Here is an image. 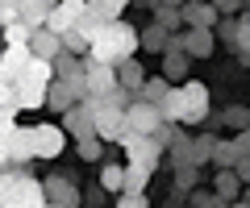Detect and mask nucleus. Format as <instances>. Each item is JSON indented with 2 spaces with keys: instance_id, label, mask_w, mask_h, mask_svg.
Returning a JSON list of instances; mask_svg holds the SVG:
<instances>
[{
  "instance_id": "3",
  "label": "nucleus",
  "mask_w": 250,
  "mask_h": 208,
  "mask_svg": "<svg viewBox=\"0 0 250 208\" xmlns=\"http://www.w3.org/2000/svg\"><path fill=\"white\" fill-rule=\"evenodd\" d=\"M121 150H125V167H138V171H154L163 158V146L154 137H142V133H125Z\"/></svg>"
},
{
  "instance_id": "39",
  "label": "nucleus",
  "mask_w": 250,
  "mask_h": 208,
  "mask_svg": "<svg viewBox=\"0 0 250 208\" xmlns=\"http://www.w3.org/2000/svg\"><path fill=\"white\" fill-rule=\"evenodd\" d=\"M117 208H150L146 196H117Z\"/></svg>"
},
{
  "instance_id": "6",
  "label": "nucleus",
  "mask_w": 250,
  "mask_h": 208,
  "mask_svg": "<svg viewBox=\"0 0 250 208\" xmlns=\"http://www.w3.org/2000/svg\"><path fill=\"white\" fill-rule=\"evenodd\" d=\"M125 121H129V133H142V137H154L167 121H163V113L154 109V104H146V100H138L134 109L125 113Z\"/></svg>"
},
{
  "instance_id": "34",
  "label": "nucleus",
  "mask_w": 250,
  "mask_h": 208,
  "mask_svg": "<svg viewBox=\"0 0 250 208\" xmlns=\"http://www.w3.org/2000/svg\"><path fill=\"white\" fill-rule=\"evenodd\" d=\"M75 154H80L83 163H100V158H104V142H100V137H88V142H75Z\"/></svg>"
},
{
  "instance_id": "46",
  "label": "nucleus",
  "mask_w": 250,
  "mask_h": 208,
  "mask_svg": "<svg viewBox=\"0 0 250 208\" xmlns=\"http://www.w3.org/2000/svg\"><path fill=\"white\" fill-rule=\"evenodd\" d=\"M50 208H54V204H50Z\"/></svg>"
},
{
  "instance_id": "5",
  "label": "nucleus",
  "mask_w": 250,
  "mask_h": 208,
  "mask_svg": "<svg viewBox=\"0 0 250 208\" xmlns=\"http://www.w3.org/2000/svg\"><path fill=\"white\" fill-rule=\"evenodd\" d=\"M59 125L67 129L71 142H88V137H96V104H92V100H88V104H75Z\"/></svg>"
},
{
  "instance_id": "9",
  "label": "nucleus",
  "mask_w": 250,
  "mask_h": 208,
  "mask_svg": "<svg viewBox=\"0 0 250 208\" xmlns=\"http://www.w3.org/2000/svg\"><path fill=\"white\" fill-rule=\"evenodd\" d=\"M34 137H38V158H59L62 150H67V129L62 125H50V121H42V125H34Z\"/></svg>"
},
{
  "instance_id": "33",
  "label": "nucleus",
  "mask_w": 250,
  "mask_h": 208,
  "mask_svg": "<svg viewBox=\"0 0 250 208\" xmlns=\"http://www.w3.org/2000/svg\"><path fill=\"white\" fill-rule=\"evenodd\" d=\"M238 25H242V17H225L221 25L213 29V34H217V42H225L229 50H238Z\"/></svg>"
},
{
  "instance_id": "40",
  "label": "nucleus",
  "mask_w": 250,
  "mask_h": 208,
  "mask_svg": "<svg viewBox=\"0 0 250 208\" xmlns=\"http://www.w3.org/2000/svg\"><path fill=\"white\" fill-rule=\"evenodd\" d=\"M217 13H221V17H229V13H246V9H242V4H233V0H221V4H217Z\"/></svg>"
},
{
  "instance_id": "25",
  "label": "nucleus",
  "mask_w": 250,
  "mask_h": 208,
  "mask_svg": "<svg viewBox=\"0 0 250 208\" xmlns=\"http://www.w3.org/2000/svg\"><path fill=\"white\" fill-rule=\"evenodd\" d=\"M188 63H192L188 55H163V75L179 88V83H188Z\"/></svg>"
},
{
  "instance_id": "22",
  "label": "nucleus",
  "mask_w": 250,
  "mask_h": 208,
  "mask_svg": "<svg viewBox=\"0 0 250 208\" xmlns=\"http://www.w3.org/2000/svg\"><path fill=\"white\" fill-rule=\"evenodd\" d=\"M117 79H121V88H129V92H142L150 75L142 71V63H138V58H125V63L117 67Z\"/></svg>"
},
{
  "instance_id": "31",
  "label": "nucleus",
  "mask_w": 250,
  "mask_h": 208,
  "mask_svg": "<svg viewBox=\"0 0 250 208\" xmlns=\"http://www.w3.org/2000/svg\"><path fill=\"white\" fill-rule=\"evenodd\" d=\"M80 75H83V58L62 55L59 63H54V79H80Z\"/></svg>"
},
{
  "instance_id": "18",
  "label": "nucleus",
  "mask_w": 250,
  "mask_h": 208,
  "mask_svg": "<svg viewBox=\"0 0 250 208\" xmlns=\"http://www.w3.org/2000/svg\"><path fill=\"white\" fill-rule=\"evenodd\" d=\"M184 42H188V58H208L217 50V34H208V29H188Z\"/></svg>"
},
{
  "instance_id": "30",
  "label": "nucleus",
  "mask_w": 250,
  "mask_h": 208,
  "mask_svg": "<svg viewBox=\"0 0 250 208\" xmlns=\"http://www.w3.org/2000/svg\"><path fill=\"white\" fill-rule=\"evenodd\" d=\"M62 50L75 55V58H88V55H92V42L80 34V29H71V34H62Z\"/></svg>"
},
{
  "instance_id": "24",
  "label": "nucleus",
  "mask_w": 250,
  "mask_h": 208,
  "mask_svg": "<svg viewBox=\"0 0 250 208\" xmlns=\"http://www.w3.org/2000/svg\"><path fill=\"white\" fill-rule=\"evenodd\" d=\"M217 142H221V137H213V133H200L196 142H192V154H188V163H192V167H205V163H213Z\"/></svg>"
},
{
  "instance_id": "7",
  "label": "nucleus",
  "mask_w": 250,
  "mask_h": 208,
  "mask_svg": "<svg viewBox=\"0 0 250 208\" xmlns=\"http://www.w3.org/2000/svg\"><path fill=\"white\" fill-rule=\"evenodd\" d=\"M46 200H50L54 208H80L83 191L75 188V179H67V175H46Z\"/></svg>"
},
{
  "instance_id": "44",
  "label": "nucleus",
  "mask_w": 250,
  "mask_h": 208,
  "mask_svg": "<svg viewBox=\"0 0 250 208\" xmlns=\"http://www.w3.org/2000/svg\"><path fill=\"white\" fill-rule=\"evenodd\" d=\"M229 208H250V204H242V200H238V204H229Z\"/></svg>"
},
{
  "instance_id": "13",
  "label": "nucleus",
  "mask_w": 250,
  "mask_h": 208,
  "mask_svg": "<svg viewBox=\"0 0 250 208\" xmlns=\"http://www.w3.org/2000/svg\"><path fill=\"white\" fill-rule=\"evenodd\" d=\"M29 50H34V58H42V63H59L67 50H62V38L50 34V29H38L34 42H29Z\"/></svg>"
},
{
  "instance_id": "11",
  "label": "nucleus",
  "mask_w": 250,
  "mask_h": 208,
  "mask_svg": "<svg viewBox=\"0 0 250 208\" xmlns=\"http://www.w3.org/2000/svg\"><path fill=\"white\" fill-rule=\"evenodd\" d=\"M125 133H129L125 113H117V109H100L96 113V137H100V142H117V146H121Z\"/></svg>"
},
{
  "instance_id": "32",
  "label": "nucleus",
  "mask_w": 250,
  "mask_h": 208,
  "mask_svg": "<svg viewBox=\"0 0 250 208\" xmlns=\"http://www.w3.org/2000/svg\"><path fill=\"white\" fill-rule=\"evenodd\" d=\"M38 29H29L25 21H17V25H4V46H29L34 42Z\"/></svg>"
},
{
  "instance_id": "4",
  "label": "nucleus",
  "mask_w": 250,
  "mask_h": 208,
  "mask_svg": "<svg viewBox=\"0 0 250 208\" xmlns=\"http://www.w3.org/2000/svg\"><path fill=\"white\" fill-rule=\"evenodd\" d=\"M179 96H184V125H205L208 121V88L200 79H188L179 83Z\"/></svg>"
},
{
  "instance_id": "21",
  "label": "nucleus",
  "mask_w": 250,
  "mask_h": 208,
  "mask_svg": "<svg viewBox=\"0 0 250 208\" xmlns=\"http://www.w3.org/2000/svg\"><path fill=\"white\" fill-rule=\"evenodd\" d=\"M125 175H129V167H121V163H104V167H100V191L125 196Z\"/></svg>"
},
{
  "instance_id": "20",
  "label": "nucleus",
  "mask_w": 250,
  "mask_h": 208,
  "mask_svg": "<svg viewBox=\"0 0 250 208\" xmlns=\"http://www.w3.org/2000/svg\"><path fill=\"white\" fill-rule=\"evenodd\" d=\"M154 25H163L171 38L184 34V29H188L184 25V4H154Z\"/></svg>"
},
{
  "instance_id": "38",
  "label": "nucleus",
  "mask_w": 250,
  "mask_h": 208,
  "mask_svg": "<svg viewBox=\"0 0 250 208\" xmlns=\"http://www.w3.org/2000/svg\"><path fill=\"white\" fill-rule=\"evenodd\" d=\"M238 50L242 55H250V21L242 17V25H238Z\"/></svg>"
},
{
  "instance_id": "19",
  "label": "nucleus",
  "mask_w": 250,
  "mask_h": 208,
  "mask_svg": "<svg viewBox=\"0 0 250 208\" xmlns=\"http://www.w3.org/2000/svg\"><path fill=\"white\" fill-rule=\"evenodd\" d=\"M50 13H54V4H46V0H21V21L29 29H46L50 25Z\"/></svg>"
},
{
  "instance_id": "28",
  "label": "nucleus",
  "mask_w": 250,
  "mask_h": 208,
  "mask_svg": "<svg viewBox=\"0 0 250 208\" xmlns=\"http://www.w3.org/2000/svg\"><path fill=\"white\" fill-rule=\"evenodd\" d=\"M221 117H225V125L233 129V137H238V133H246V129H250V104H229Z\"/></svg>"
},
{
  "instance_id": "17",
  "label": "nucleus",
  "mask_w": 250,
  "mask_h": 208,
  "mask_svg": "<svg viewBox=\"0 0 250 208\" xmlns=\"http://www.w3.org/2000/svg\"><path fill=\"white\" fill-rule=\"evenodd\" d=\"M171 92H175V83L167 79V75H150V79H146V88L138 92V100H146V104H154V109H163V100L171 96Z\"/></svg>"
},
{
  "instance_id": "35",
  "label": "nucleus",
  "mask_w": 250,
  "mask_h": 208,
  "mask_svg": "<svg viewBox=\"0 0 250 208\" xmlns=\"http://www.w3.org/2000/svg\"><path fill=\"white\" fill-rule=\"evenodd\" d=\"M146 179H150V171L129 167V175H125V196H142V191H146Z\"/></svg>"
},
{
  "instance_id": "42",
  "label": "nucleus",
  "mask_w": 250,
  "mask_h": 208,
  "mask_svg": "<svg viewBox=\"0 0 250 208\" xmlns=\"http://www.w3.org/2000/svg\"><path fill=\"white\" fill-rule=\"evenodd\" d=\"M238 146H242V154H250V129H246V133H238Z\"/></svg>"
},
{
  "instance_id": "2",
  "label": "nucleus",
  "mask_w": 250,
  "mask_h": 208,
  "mask_svg": "<svg viewBox=\"0 0 250 208\" xmlns=\"http://www.w3.org/2000/svg\"><path fill=\"white\" fill-rule=\"evenodd\" d=\"M38 158V137L34 125H4V167L29 171V163Z\"/></svg>"
},
{
  "instance_id": "37",
  "label": "nucleus",
  "mask_w": 250,
  "mask_h": 208,
  "mask_svg": "<svg viewBox=\"0 0 250 208\" xmlns=\"http://www.w3.org/2000/svg\"><path fill=\"white\" fill-rule=\"evenodd\" d=\"M0 21H4V25H17L21 21V4L17 0H4V4H0Z\"/></svg>"
},
{
  "instance_id": "16",
  "label": "nucleus",
  "mask_w": 250,
  "mask_h": 208,
  "mask_svg": "<svg viewBox=\"0 0 250 208\" xmlns=\"http://www.w3.org/2000/svg\"><path fill=\"white\" fill-rule=\"evenodd\" d=\"M242 158H246V154H242L238 137H221V142H217V154H213V167L217 171H238Z\"/></svg>"
},
{
  "instance_id": "1",
  "label": "nucleus",
  "mask_w": 250,
  "mask_h": 208,
  "mask_svg": "<svg viewBox=\"0 0 250 208\" xmlns=\"http://www.w3.org/2000/svg\"><path fill=\"white\" fill-rule=\"evenodd\" d=\"M0 196H4V208H50V200H46V183L34 179L29 171H17V167H4Z\"/></svg>"
},
{
  "instance_id": "15",
  "label": "nucleus",
  "mask_w": 250,
  "mask_h": 208,
  "mask_svg": "<svg viewBox=\"0 0 250 208\" xmlns=\"http://www.w3.org/2000/svg\"><path fill=\"white\" fill-rule=\"evenodd\" d=\"M242 191H246V183L238 179V171H217L213 175V196L225 200V204H238Z\"/></svg>"
},
{
  "instance_id": "23",
  "label": "nucleus",
  "mask_w": 250,
  "mask_h": 208,
  "mask_svg": "<svg viewBox=\"0 0 250 208\" xmlns=\"http://www.w3.org/2000/svg\"><path fill=\"white\" fill-rule=\"evenodd\" d=\"M167 46H171V34H167V29H163V25H154V21H150V25H146L142 29V50H146V55H167Z\"/></svg>"
},
{
  "instance_id": "8",
  "label": "nucleus",
  "mask_w": 250,
  "mask_h": 208,
  "mask_svg": "<svg viewBox=\"0 0 250 208\" xmlns=\"http://www.w3.org/2000/svg\"><path fill=\"white\" fill-rule=\"evenodd\" d=\"M83 75H88V92H92V100H104L113 88H121V79H117V67H104V63H92V58H83Z\"/></svg>"
},
{
  "instance_id": "27",
  "label": "nucleus",
  "mask_w": 250,
  "mask_h": 208,
  "mask_svg": "<svg viewBox=\"0 0 250 208\" xmlns=\"http://www.w3.org/2000/svg\"><path fill=\"white\" fill-rule=\"evenodd\" d=\"M46 96H50V88H34V83H17V100H21V109H46Z\"/></svg>"
},
{
  "instance_id": "41",
  "label": "nucleus",
  "mask_w": 250,
  "mask_h": 208,
  "mask_svg": "<svg viewBox=\"0 0 250 208\" xmlns=\"http://www.w3.org/2000/svg\"><path fill=\"white\" fill-rule=\"evenodd\" d=\"M238 179H242V183H246V188H250V154H246V158H242V163H238Z\"/></svg>"
},
{
  "instance_id": "14",
  "label": "nucleus",
  "mask_w": 250,
  "mask_h": 208,
  "mask_svg": "<svg viewBox=\"0 0 250 208\" xmlns=\"http://www.w3.org/2000/svg\"><path fill=\"white\" fill-rule=\"evenodd\" d=\"M75 104H80L75 88H71L67 79H54V83H50V96H46V109H50V113H59V117H67V113H71Z\"/></svg>"
},
{
  "instance_id": "12",
  "label": "nucleus",
  "mask_w": 250,
  "mask_h": 208,
  "mask_svg": "<svg viewBox=\"0 0 250 208\" xmlns=\"http://www.w3.org/2000/svg\"><path fill=\"white\" fill-rule=\"evenodd\" d=\"M184 25L213 34V29L221 25V13H217V4H184Z\"/></svg>"
},
{
  "instance_id": "45",
  "label": "nucleus",
  "mask_w": 250,
  "mask_h": 208,
  "mask_svg": "<svg viewBox=\"0 0 250 208\" xmlns=\"http://www.w3.org/2000/svg\"><path fill=\"white\" fill-rule=\"evenodd\" d=\"M246 21H250V4H246Z\"/></svg>"
},
{
  "instance_id": "26",
  "label": "nucleus",
  "mask_w": 250,
  "mask_h": 208,
  "mask_svg": "<svg viewBox=\"0 0 250 208\" xmlns=\"http://www.w3.org/2000/svg\"><path fill=\"white\" fill-rule=\"evenodd\" d=\"M88 9L96 13L104 25H117V21H121V13H125V4H121V0H88Z\"/></svg>"
},
{
  "instance_id": "10",
  "label": "nucleus",
  "mask_w": 250,
  "mask_h": 208,
  "mask_svg": "<svg viewBox=\"0 0 250 208\" xmlns=\"http://www.w3.org/2000/svg\"><path fill=\"white\" fill-rule=\"evenodd\" d=\"M83 9H88V0H59V4H54V13H50V34H71L75 25H80V17H83Z\"/></svg>"
},
{
  "instance_id": "36",
  "label": "nucleus",
  "mask_w": 250,
  "mask_h": 208,
  "mask_svg": "<svg viewBox=\"0 0 250 208\" xmlns=\"http://www.w3.org/2000/svg\"><path fill=\"white\" fill-rule=\"evenodd\" d=\"M196 171H200V167H192V163L175 167V188L179 191H192V188H196Z\"/></svg>"
},
{
  "instance_id": "43",
  "label": "nucleus",
  "mask_w": 250,
  "mask_h": 208,
  "mask_svg": "<svg viewBox=\"0 0 250 208\" xmlns=\"http://www.w3.org/2000/svg\"><path fill=\"white\" fill-rule=\"evenodd\" d=\"M242 204H250V188H246V191H242Z\"/></svg>"
},
{
  "instance_id": "29",
  "label": "nucleus",
  "mask_w": 250,
  "mask_h": 208,
  "mask_svg": "<svg viewBox=\"0 0 250 208\" xmlns=\"http://www.w3.org/2000/svg\"><path fill=\"white\" fill-rule=\"evenodd\" d=\"M163 121H167V125H184V117H188V113H184V96H179V88L175 92H171V96L167 100H163Z\"/></svg>"
}]
</instances>
